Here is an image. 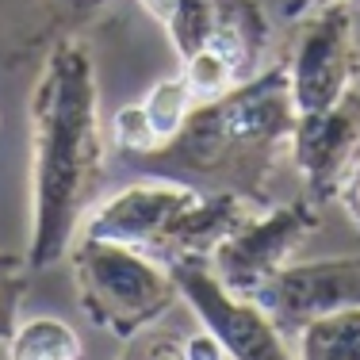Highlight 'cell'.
<instances>
[{
  "label": "cell",
  "instance_id": "cell-14",
  "mask_svg": "<svg viewBox=\"0 0 360 360\" xmlns=\"http://www.w3.org/2000/svg\"><path fill=\"white\" fill-rule=\"evenodd\" d=\"M184 81L192 84V92H195V100H215L222 96V92H230L238 84V70H234V62H230L226 54H222L219 46H203V50H195V54H188L184 58Z\"/></svg>",
  "mask_w": 360,
  "mask_h": 360
},
{
  "label": "cell",
  "instance_id": "cell-15",
  "mask_svg": "<svg viewBox=\"0 0 360 360\" xmlns=\"http://www.w3.org/2000/svg\"><path fill=\"white\" fill-rule=\"evenodd\" d=\"M27 257L20 253H0V341L12 338L20 322V303L27 295Z\"/></svg>",
  "mask_w": 360,
  "mask_h": 360
},
{
  "label": "cell",
  "instance_id": "cell-19",
  "mask_svg": "<svg viewBox=\"0 0 360 360\" xmlns=\"http://www.w3.org/2000/svg\"><path fill=\"white\" fill-rule=\"evenodd\" d=\"M139 4H142L146 12H150L153 20H158V23H165V20H169V12L176 8V0H139Z\"/></svg>",
  "mask_w": 360,
  "mask_h": 360
},
{
  "label": "cell",
  "instance_id": "cell-6",
  "mask_svg": "<svg viewBox=\"0 0 360 360\" xmlns=\"http://www.w3.org/2000/svg\"><path fill=\"white\" fill-rule=\"evenodd\" d=\"M288 81L299 115L333 108L360 81V46L353 27V8L326 4L314 8L291 42Z\"/></svg>",
  "mask_w": 360,
  "mask_h": 360
},
{
  "label": "cell",
  "instance_id": "cell-9",
  "mask_svg": "<svg viewBox=\"0 0 360 360\" xmlns=\"http://www.w3.org/2000/svg\"><path fill=\"white\" fill-rule=\"evenodd\" d=\"M288 153L314 203L338 200V188L360 161V89L326 111L299 115Z\"/></svg>",
  "mask_w": 360,
  "mask_h": 360
},
{
  "label": "cell",
  "instance_id": "cell-13",
  "mask_svg": "<svg viewBox=\"0 0 360 360\" xmlns=\"http://www.w3.org/2000/svg\"><path fill=\"white\" fill-rule=\"evenodd\" d=\"M195 104H200V100H195L192 84L184 81V73L161 77V81L139 100V108L146 115V127H150L158 150H165V146L180 134V127H184V119L192 115Z\"/></svg>",
  "mask_w": 360,
  "mask_h": 360
},
{
  "label": "cell",
  "instance_id": "cell-1",
  "mask_svg": "<svg viewBox=\"0 0 360 360\" xmlns=\"http://www.w3.org/2000/svg\"><path fill=\"white\" fill-rule=\"evenodd\" d=\"M104 180L96 65L81 42L50 50L31 92V242L27 264L65 261Z\"/></svg>",
  "mask_w": 360,
  "mask_h": 360
},
{
  "label": "cell",
  "instance_id": "cell-20",
  "mask_svg": "<svg viewBox=\"0 0 360 360\" xmlns=\"http://www.w3.org/2000/svg\"><path fill=\"white\" fill-rule=\"evenodd\" d=\"M299 4H303L307 12H314V8H326V4H349V8H360V0H299Z\"/></svg>",
  "mask_w": 360,
  "mask_h": 360
},
{
  "label": "cell",
  "instance_id": "cell-3",
  "mask_svg": "<svg viewBox=\"0 0 360 360\" xmlns=\"http://www.w3.org/2000/svg\"><path fill=\"white\" fill-rule=\"evenodd\" d=\"M65 257L81 314L119 341L150 330L180 299L169 264L139 245L77 234Z\"/></svg>",
  "mask_w": 360,
  "mask_h": 360
},
{
  "label": "cell",
  "instance_id": "cell-10",
  "mask_svg": "<svg viewBox=\"0 0 360 360\" xmlns=\"http://www.w3.org/2000/svg\"><path fill=\"white\" fill-rule=\"evenodd\" d=\"M211 8V42L234 62L238 81L264 70V54L272 42V23L261 0H207Z\"/></svg>",
  "mask_w": 360,
  "mask_h": 360
},
{
  "label": "cell",
  "instance_id": "cell-11",
  "mask_svg": "<svg viewBox=\"0 0 360 360\" xmlns=\"http://www.w3.org/2000/svg\"><path fill=\"white\" fill-rule=\"evenodd\" d=\"M8 345V360H81V338L70 322L54 314H35L15 322Z\"/></svg>",
  "mask_w": 360,
  "mask_h": 360
},
{
  "label": "cell",
  "instance_id": "cell-17",
  "mask_svg": "<svg viewBox=\"0 0 360 360\" xmlns=\"http://www.w3.org/2000/svg\"><path fill=\"white\" fill-rule=\"evenodd\" d=\"M338 203L345 207V215H349V222L360 230V161L353 165V173L345 176V184L338 188Z\"/></svg>",
  "mask_w": 360,
  "mask_h": 360
},
{
  "label": "cell",
  "instance_id": "cell-12",
  "mask_svg": "<svg viewBox=\"0 0 360 360\" xmlns=\"http://www.w3.org/2000/svg\"><path fill=\"white\" fill-rule=\"evenodd\" d=\"M295 338L299 360H360V307L314 319Z\"/></svg>",
  "mask_w": 360,
  "mask_h": 360
},
{
  "label": "cell",
  "instance_id": "cell-2",
  "mask_svg": "<svg viewBox=\"0 0 360 360\" xmlns=\"http://www.w3.org/2000/svg\"><path fill=\"white\" fill-rule=\"evenodd\" d=\"M295 119L288 62H276L222 96L195 104L180 134L158 153L203 176L230 180L234 192L269 207V180L288 153Z\"/></svg>",
  "mask_w": 360,
  "mask_h": 360
},
{
  "label": "cell",
  "instance_id": "cell-16",
  "mask_svg": "<svg viewBox=\"0 0 360 360\" xmlns=\"http://www.w3.org/2000/svg\"><path fill=\"white\" fill-rule=\"evenodd\" d=\"M119 360H188V356H184V341L173 338V333L142 330L134 338H127V349Z\"/></svg>",
  "mask_w": 360,
  "mask_h": 360
},
{
  "label": "cell",
  "instance_id": "cell-5",
  "mask_svg": "<svg viewBox=\"0 0 360 360\" xmlns=\"http://www.w3.org/2000/svg\"><path fill=\"white\" fill-rule=\"evenodd\" d=\"M176 291L195 311L200 326L222 345L226 360H291L284 333L257 299L234 295L211 272L207 257H176L169 261Z\"/></svg>",
  "mask_w": 360,
  "mask_h": 360
},
{
  "label": "cell",
  "instance_id": "cell-8",
  "mask_svg": "<svg viewBox=\"0 0 360 360\" xmlns=\"http://www.w3.org/2000/svg\"><path fill=\"white\" fill-rule=\"evenodd\" d=\"M257 303L272 314V322L284 338L299 333L314 319L360 307V253L284 264L261 288Z\"/></svg>",
  "mask_w": 360,
  "mask_h": 360
},
{
  "label": "cell",
  "instance_id": "cell-18",
  "mask_svg": "<svg viewBox=\"0 0 360 360\" xmlns=\"http://www.w3.org/2000/svg\"><path fill=\"white\" fill-rule=\"evenodd\" d=\"M184 356L188 360H226V353H222V345L215 338H211L207 330L192 333V338H184Z\"/></svg>",
  "mask_w": 360,
  "mask_h": 360
},
{
  "label": "cell",
  "instance_id": "cell-4",
  "mask_svg": "<svg viewBox=\"0 0 360 360\" xmlns=\"http://www.w3.org/2000/svg\"><path fill=\"white\" fill-rule=\"evenodd\" d=\"M319 222L322 211L311 195L295 203H280V207H261L230 238H222L215 253L207 257V264L222 280V288H230L234 295L257 299L261 288L284 264H291L295 250L307 245V238L319 230Z\"/></svg>",
  "mask_w": 360,
  "mask_h": 360
},
{
  "label": "cell",
  "instance_id": "cell-7",
  "mask_svg": "<svg viewBox=\"0 0 360 360\" xmlns=\"http://www.w3.org/2000/svg\"><path fill=\"white\" fill-rule=\"evenodd\" d=\"M203 192H195L192 184H180V180H169V176L134 180V184L119 188L115 195L92 203L89 215L81 222V234L139 245V250L158 257L165 238H169V230L176 226V219Z\"/></svg>",
  "mask_w": 360,
  "mask_h": 360
}]
</instances>
